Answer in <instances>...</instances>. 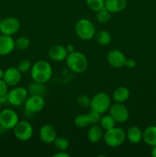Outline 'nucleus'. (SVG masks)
<instances>
[{
  "label": "nucleus",
  "mask_w": 156,
  "mask_h": 157,
  "mask_svg": "<svg viewBox=\"0 0 156 157\" xmlns=\"http://www.w3.org/2000/svg\"><path fill=\"white\" fill-rule=\"evenodd\" d=\"M31 77L33 81L45 84L51 78L52 67L47 61L41 60L32 64L31 68Z\"/></svg>",
  "instance_id": "nucleus-1"
},
{
  "label": "nucleus",
  "mask_w": 156,
  "mask_h": 157,
  "mask_svg": "<svg viewBox=\"0 0 156 157\" xmlns=\"http://www.w3.org/2000/svg\"><path fill=\"white\" fill-rule=\"evenodd\" d=\"M65 61L70 70L76 74L84 73L88 67V60L82 52L75 51L68 54Z\"/></svg>",
  "instance_id": "nucleus-2"
},
{
  "label": "nucleus",
  "mask_w": 156,
  "mask_h": 157,
  "mask_svg": "<svg viewBox=\"0 0 156 157\" xmlns=\"http://www.w3.org/2000/svg\"><path fill=\"white\" fill-rule=\"evenodd\" d=\"M75 32L78 38L87 41L95 36L96 33V28L93 23L87 18H80L75 25Z\"/></svg>",
  "instance_id": "nucleus-3"
},
{
  "label": "nucleus",
  "mask_w": 156,
  "mask_h": 157,
  "mask_svg": "<svg viewBox=\"0 0 156 157\" xmlns=\"http://www.w3.org/2000/svg\"><path fill=\"white\" fill-rule=\"evenodd\" d=\"M103 140L109 147H120L126 140V133L123 129L115 127L104 132Z\"/></svg>",
  "instance_id": "nucleus-4"
},
{
  "label": "nucleus",
  "mask_w": 156,
  "mask_h": 157,
  "mask_svg": "<svg viewBox=\"0 0 156 157\" xmlns=\"http://www.w3.org/2000/svg\"><path fill=\"white\" fill-rule=\"evenodd\" d=\"M110 106H111V98L106 93L104 92H99L95 94L90 101V109L101 114L108 111Z\"/></svg>",
  "instance_id": "nucleus-5"
},
{
  "label": "nucleus",
  "mask_w": 156,
  "mask_h": 157,
  "mask_svg": "<svg viewBox=\"0 0 156 157\" xmlns=\"http://www.w3.org/2000/svg\"><path fill=\"white\" fill-rule=\"evenodd\" d=\"M14 135L17 140L22 142L28 141L33 136L34 129L32 124L27 121H19L13 128Z\"/></svg>",
  "instance_id": "nucleus-6"
},
{
  "label": "nucleus",
  "mask_w": 156,
  "mask_h": 157,
  "mask_svg": "<svg viewBox=\"0 0 156 157\" xmlns=\"http://www.w3.org/2000/svg\"><path fill=\"white\" fill-rule=\"evenodd\" d=\"M19 121L18 115L12 109H4L0 111V127L5 130H13Z\"/></svg>",
  "instance_id": "nucleus-7"
},
{
  "label": "nucleus",
  "mask_w": 156,
  "mask_h": 157,
  "mask_svg": "<svg viewBox=\"0 0 156 157\" xmlns=\"http://www.w3.org/2000/svg\"><path fill=\"white\" fill-rule=\"evenodd\" d=\"M27 89L22 87H16L8 92V102L12 106H21L24 104L28 97Z\"/></svg>",
  "instance_id": "nucleus-8"
},
{
  "label": "nucleus",
  "mask_w": 156,
  "mask_h": 157,
  "mask_svg": "<svg viewBox=\"0 0 156 157\" xmlns=\"http://www.w3.org/2000/svg\"><path fill=\"white\" fill-rule=\"evenodd\" d=\"M21 23L15 17H7L2 19L0 23V32L2 35L12 36L19 31Z\"/></svg>",
  "instance_id": "nucleus-9"
},
{
  "label": "nucleus",
  "mask_w": 156,
  "mask_h": 157,
  "mask_svg": "<svg viewBox=\"0 0 156 157\" xmlns=\"http://www.w3.org/2000/svg\"><path fill=\"white\" fill-rule=\"evenodd\" d=\"M109 111L116 123H125L129 117V112L123 103L116 102L110 106Z\"/></svg>",
  "instance_id": "nucleus-10"
},
{
  "label": "nucleus",
  "mask_w": 156,
  "mask_h": 157,
  "mask_svg": "<svg viewBox=\"0 0 156 157\" xmlns=\"http://www.w3.org/2000/svg\"><path fill=\"white\" fill-rule=\"evenodd\" d=\"M24 109L32 113L41 112L45 106V100L44 97L39 95H30L24 104Z\"/></svg>",
  "instance_id": "nucleus-11"
},
{
  "label": "nucleus",
  "mask_w": 156,
  "mask_h": 157,
  "mask_svg": "<svg viewBox=\"0 0 156 157\" xmlns=\"http://www.w3.org/2000/svg\"><path fill=\"white\" fill-rule=\"evenodd\" d=\"M126 59L125 55L118 49L110 51L106 55L107 62L111 67L114 68H121L124 67Z\"/></svg>",
  "instance_id": "nucleus-12"
},
{
  "label": "nucleus",
  "mask_w": 156,
  "mask_h": 157,
  "mask_svg": "<svg viewBox=\"0 0 156 157\" xmlns=\"http://www.w3.org/2000/svg\"><path fill=\"white\" fill-rule=\"evenodd\" d=\"M57 137V131L51 124H44L40 128L39 138L44 144H53Z\"/></svg>",
  "instance_id": "nucleus-13"
},
{
  "label": "nucleus",
  "mask_w": 156,
  "mask_h": 157,
  "mask_svg": "<svg viewBox=\"0 0 156 157\" xmlns=\"http://www.w3.org/2000/svg\"><path fill=\"white\" fill-rule=\"evenodd\" d=\"M21 78V73L17 67H9L4 71L3 80L5 82L11 87L16 86L20 82Z\"/></svg>",
  "instance_id": "nucleus-14"
},
{
  "label": "nucleus",
  "mask_w": 156,
  "mask_h": 157,
  "mask_svg": "<svg viewBox=\"0 0 156 157\" xmlns=\"http://www.w3.org/2000/svg\"><path fill=\"white\" fill-rule=\"evenodd\" d=\"M15 48V40L10 35H0V55L6 56L12 53Z\"/></svg>",
  "instance_id": "nucleus-15"
},
{
  "label": "nucleus",
  "mask_w": 156,
  "mask_h": 157,
  "mask_svg": "<svg viewBox=\"0 0 156 157\" xmlns=\"http://www.w3.org/2000/svg\"><path fill=\"white\" fill-rule=\"evenodd\" d=\"M68 53L66 48L61 44H55L50 48L48 51V56L52 61L57 62H61L65 61Z\"/></svg>",
  "instance_id": "nucleus-16"
},
{
  "label": "nucleus",
  "mask_w": 156,
  "mask_h": 157,
  "mask_svg": "<svg viewBox=\"0 0 156 157\" xmlns=\"http://www.w3.org/2000/svg\"><path fill=\"white\" fill-rule=\"evenodd\" d=\"M127 6V0H105L104 7L110 13L122 12Z\"/></svg>",
  "instance_id": "nucleus-17"
},
{
  "label": "nucleus",
  "mask_w": 156,
  "mask_h": 157,
  "mask_svg": "<svg viewBox=\"0 0 156 157\" xmlns=\"http://www.w3.org/2000/svg\"><path fill=\"white\" fill-rule=\"evenodd\" d=\"M103 129L98 124H93L92 127L89 128L87 132V139L90 142L96 144L100 141L103 138Z\"/></svg>",
  "instance_id": "nucleus-18"
},
{
  "label": "nucleus",
  "mask_w": 156,
  "mask_h": 157,
  "mask_svg": "<svg viewBox=\"0 0 156 157\" xmlns=\"http://www.w3.org/2000/svg\"><path fill=\"white\" fill-rule=\"evenodd\" d=\"M125 133H126V139L132 144H139L143 138V132L137 126L129 127Z\"/></svg>",
  "instance_id": "nucleus-19"
},
{
  "label": "nucleus",
  "mask_w": 156,
  "mask_h": 157,
  "mask_svg": "<svg viewBox=\"0 0 156 157\" xmlns=\"http://www.w3.org/2000/svg\"><path fill=\"white\" fill-rule=\"evenodd\" d=\"M142 140L152 147L156 146V126H150L144 130Z\"/></svg>",
  "instance_id": "nucleus-20"
},
{
  "label": "nucleus",
  "mask_w": 156,
  "mask_h": 157,
  "mask_svg": "<svg viewBox=\"0 0 156 157\" xmlns=\"http://www.w3.org/2000/svg\"><path fill=\"white\" fill-rule=\"evenodd\" d=\"M130 91L127 87H119L113 91V99L115 102L124 103L129 98Z\"/></svg>",
  "instance_id": "nucleus-21"
},
{
  "label": "nucleus",
  "mask_w": 156,
  "mask_h": 157,
  "mask_svg": "<svg viewBox=\"0 0 156 157\" xmlns=\"http://www.w3.org/2000/svg\"><path fill=\"white\" fill-rule=\"evenodd\" d=\"M27 90L30 95H39L44 97L47 93V88L44 86V84L36 82V81L31 83Z\"/></svg>",
  "instance_id": "nucleus-22"
},
{
  "label": "nucleus",
  "mask_w": 156,
  "mask_h": 157,
  "mask_svg": "<svg viewBox=\"0 0 156 157\" xmlns=\"http://www.w3.org/2000/svg\"><path fill=\"white\" fill-rule=\"evenodd\" d=\"M96 38V41L101 45H108L110 42H111V35L107 31L105 30H101L99 31L96 33L95 35Z\"/></svg>",
  "instance_id": "nucleus-23"
},
{
  "label": "nucleus",
  "mask_w": 156,
  "mask_h": 157,
  "mask_svg": "<svg viewBox=\"0 0 156 157\" xmlns=\"http://www.w3.org/2000/svg\"><path fill=\"white\" fill-rule=\"evenodd\" d=\"M116 121L113 119V117L110 114L104 115L102 116L100 120V122H99V125L100 127L103 129L104 130H110V129L113 128L116 126Z\"/></svg>",
  "instance_id": "nucleus-24"
},
{
  "label": "nucleus",
  "mask_w": 156,
  "mask_h": 157,
  "mask_svg": "<svg viewBox=\"0 0 156 157\" xmlns=\"http://www.w3.org/2000/svg\"><path fill=\"white\" fill-rule=\"evenodd\" d=\"M53 144L58 151H66L70 145L67 138L64 136H57Z\"/></svg>",
  "instance_id": "nucleus-25"
},
{
  "label": "nucleus",
  "mask_w": 156,
  "mask_h": 157,
  "mask_svg": "<svg viewBox=\"0 0 156 157\" xmlns=\"http://www.w3.org/2000/svg\"><path fill=\"white\" fill-rule=\"evenodd\" d=\"M74 124L79 128H85L88 127L90 124L88 115L81 113L76 116L74 119Z\"/></svg>",
  "instance_id": "nucleus-26"
},
{
  "label": "nucleus",
  "mask_w": 156,
  "mask_h": 157,
  "mask_svg": "<svg viewBox=\"0 0 156 157\" xmlns=\"http://www.w3.org/2000/svg\"><path fill=\"white\" fill-rule=\"evenodd\" d=\"M96 13H97L96 14V19L99 23L104 24V23L108 22L111 18V13L105 7L96 12Z\"/></svg>",
  "instance_id": "nucleus-27"
},
{
  "label": "nucleus",
  "mask_w": 156,
  "mask_h": 157,
  "mask_svg": "<svg viewBox=\"0 0 156 157\" xmlns=\"http://www.w3.org/2000/svg\"><path fill=\"white\" fill-rule=\"evenodd\" d=\"M86 2L92 11L96 12L104 7L105 0H86Z\"/></svg>",
  "instance_id": "nucleus-28"
},
{
  "label": "nucleus",
  "mask_w": 156,
  "mask_h": 157,
  "mask_svg": "<svg viewBox=\"0 0 156 157\" xmlns=\"http://www.w3.org/2000/svg\"><path fill=\"white\" fill-rule=\"evenodd\" d=\"M15 48L18 50H26L30 45V40L26 37H19L15 41Z\"/></svg>",
  "instance_id": "nucleus-29"
},
{
  "label": "nucleus",
  "mask_w": 156,
  "mask_h": 157,
  "mask_svg": "<svg viewBox=\"0 0 156 157\" xmlns=\"http://www.w3.org/2000/svg\"><path fill=\"white\" fill-rule=\"evenodd\" d=\"M90 101H91V99L89 98V96L86 94H82L78 97L77 99H76V103L80 107L86 108V107H90Z\"/></svg>",
  "instance_id": "nucleus-30"
},
{
  "label": "nucleus",
  "mask_w": 156,
  "mask_h": 157,
  "mask_svg": "<svg viewBox=\"0 0 156 157\" xmlns=\"http://www.w3.org/2000/svg\"><path fill=\"white\" fill-rule=\"evenodd\" d=\"M32 63L28 61V60H22L19 62V64H18V67L17 68L19 70V71L21 73H27L28 71H31L32 68Z\"/></svg>",
  "instance_id": "nucleus-31"
},
{
  "label": "nucleus",
  "mask_w": 156,
  "mask_h": 157,
  "mask_svg": "<svg viewBox=\"0 0 156 157\" xmlns=\"http://www.w3.org/2000/svg\"><path fill=\"white\" fill-rule=\"evenodd\" d=\"M89 117V119H90V124H98L100 122L101 117H102V114L98 112L95 111V110H91V111L87 113Z\"/></svg>",
  "instance_id": "nucleus-32"
},
{
  "label": "nucleus",
  "mask_w": 156,
  "mask_h": 157,
  "mask_svg": "<svg viewBox=\"0 0 156 157\" xmlns=\"http://www.w3.org/2000/svg\"><path fill=\"white\" fill-rule=\"evenodd\" d=\"M8 85L3 79L0 80V98L8 94Z\"/></svg>",
  "instance_id": "nucleus-33"
},
{
  "label": "nucleus",
  "mask_w": 156,
  "mask_h": 157,
  "mask_svg": "<svg viewBox=\"0 0 156 157\" xmlns=\"http://www.w3.org/2000/svg\"><path fill=\"white\" fill-rule=\"evenodd\" d=\"M125 66L128 68H134L136 66V62L134 59H132V58H128L126 59V61L125 63Z\"/></svg>",
  "instance_id": "nucleus-34"
},
{
  "label": "nucleus",
  "mask_w": 156,
  "mask_h": 157,
  "mask_svg": "<svg viewBox=\"0 0 156 157\" xmlns=\"http://www.w3.org/2000/svg\"><path fill=\"white\" fill-rule=\"evenodd\" d=\"M54 157H70V155L65 151H58V153L53 155Z\"/></svg>",
  "instance_id": "nucleus-35"
},
{
  "label": "nucleus",
  "mask_w": 156,
  "mask_h": 157,
  "mask_svg": "<svg viewBox=\"0 0 156 157\" xmlns=\"http://www.w3.org/2000/svg\"><path fill=\"white\" fill-rule=\"evenodd\" d=\"M65 48H66V50H67V53L68 54H70V53H72V52H75V48H74V47H73V44H67Z\"/></svg>",
  "instance_id": "nucleus-36"
},
{
  "label": "nucleus",
  "mask_w": 156,
  "mask_h": 157,
  "mask_svg": "<svg viewBox=\"0 0 156 157\" xmlns=\"http://www.w3.org/2000/svg\"><path fill=\"white\" fill-rule=\"evenodd\" d=\"M151 155L153 157H156V146L153 147L152 150H151Z\"/></svg>",
  "instance_id": "nucleus-37"
},
{
  "label": "nucleus",
  "mask_w": 156,
  "mask_h": 157,
  "mask_svg": "<svg viewBox=\"0 0 156 157\" xmlns=\"http://www.w3.org/2000/svg\"><path fill=\"white\" fill-rule=\"evenodd\" d=\"M3 76H4V71L0 68V80L3 79Z\"/></svg>",
  "instance_id": "nucleus-38"
},
{
  "label": "nucleus",
  "mask_w": 156,
  "mask_h": 157,
  "mask_svg": "<svg viewBox=\"0 0 156 157\" xmlns=\"http://www.w3.org/2000/svg\"><path fill=\"white\" fill-rule=\"evenodd\" d=\"M2 103H1V101H0V109H1V107H2Z\"/></svg>",
  "instance_id": "nucleus-39"
},
{
  "label": "nucleus",
  "mask_w": 156,
  "mask_h": 157,
  "mask_svg": "<svg viewBox=\"0 0 156 157\" xmlns=\"http://www.w3.org/2000/svg\"><path fill=\"white\" fill-rule=\"evenodd\" d=\"M1 21H2V18H1V17H0V23H1Z\"/></svg>",
  "instance_id": "nucleus-40"
},
{
  "label": "nucleus",
  "mask_w": 156,
  "mask_h": 157,
  "mask_svg": "<svg viewBox=\"0 0 156 157\" xmlns=\"http://www.w3.org/2000/svg\"><path fill=\"white\" fill-rule=\"evenodd\" d=\"M0 35H1V32H0Z\"/></svg>",
  "instance_id": "nucleus-41"
}]
</instances>
